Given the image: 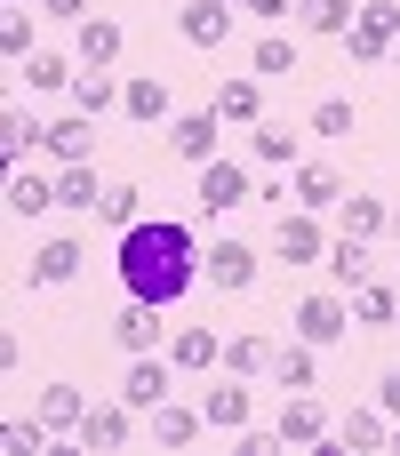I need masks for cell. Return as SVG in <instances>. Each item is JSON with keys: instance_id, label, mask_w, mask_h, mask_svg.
<instances>
[{"instance_id": "obj_1", "label": "cell", "mask_w": 400, "mask_h": 456, "mask_svg": "<svg viewBox=\"0 0 400 456\" xmlns=\"http://www.w3.org/2000/svg\"><path fill=\"white\" fill-rule=\"evenodd\" d=\"M120 281H128V297H144V305L168 313V305L200 281L192 224H176V216H136V224L120 232Z\"/></svg>"}, {"instance_id": "obj_2", "label": "cell", "mask_w": 400, "mask_h": 456, "mask_svg": "<svg viewBox=\"0 0 400 456\" xmlns=\"http://www.w3.org/2000/svg\"><path fill=\"white\" fill-rule=\"evenodd\" d=\"M136 417H144V409H128V401H120V393H112V401H88V417H80V433H72V441H80V449L96 456H112V449H128V441H136Z\"/></svg>"}, {"instance_id": "obj_3", "label": "cell", "mask_w": 400, "mask_h": 456, "mask_svg": "<svg viewBox=\"0 0 400 456\" xmlns=\"http://www.w3.org/2000/svg\"><path fill=\"white\" fill-rule=\"evenodd\" d=\"M393 40H400V0H361L353 32H345L353 64H377V56H393Z\"/></svg>"}, {"instance_id": "obj_4", "label": "cell", "mask_w": 400, "mask_h": 456, "mask_svg": "<svg viewBox=\"0 0 400 456\" xmlns=\"http://www.w3.org/2000/svg\"><path fill=\"white\" fill-rule=\"evenodd\" d=\"M273 256H281V265H321V256H329L321 216H313V208H281V224H273Z\"/></svg>"}, {"instance_id": "obj_5", "label": "cell", "mask_w": 400, "mask_h": 456, "mask_svg": "<svg viewBox=\"0 0 400 456\" xmlns=\"http://www.w3.org/2000/svg\"><path fill=\"white\" fill-rule=\"evenodd\" d=\"M345 329H353V305L329 297V289L321 297H297V313H289V337H305V345H337Z\"/></svg>"}, {"instance_id": "obj_6", "label": "cell", "mask_w": 400, "mask_h": 456, "mask_svg": "<svg viewBox=\"0 0 400 456\" xmlns=\"http://www.w3.org/2000/svg\"><path fill=\"white\" fill-rule=\"evenodd\" d=\"M168 152L192 160V168L216 160V152H224V120H216V104H208V112H176V120H168Z\"/></svg>"}, {"instance_id": "obj_7", "label": "cell", "mask_w": 400, "mask_h": 456, "mask_svg": "<svg viewBox=\"0 0 400 456\" xmlns=\"http://www.w3.org/2000/svg\"><path fill=\"white\" fill-rule=\"evenodd\" d=\"M80 265H88V248H80L72 232H56V240H40V248H32L24 281H32V289H64V281H80Z\"/></svg>"}, {"instance_id": "obj_8", "label": "cell", "mask_w": 400, "mask_h": 456, "mask_svg": "<svg viewBox=\"0 0 400 456\" xmlns=\"http://www.w3.org/2000/svg\"><path fill=\"white\" fill-rule=\"evenodd\" d=\"M168 393H176V361L136 353V361H128V377H120V401H128V409H160Z\"/></svg>"}, {"instance_id": "obj_9", "label": "cell", "mask_w": 400, "mask_h": 456, "mask_svg": "<svg viewBox=\"0 0 400 456\" xmlns=\"http://www.w3.org/2000/svg\"><path fill=\"white\" fill-rule=\"evenodd\" d=\"M200 417H208V433H249V417H257L249 377H233V369H224V385H208V393H200Z\"/></svg>"}, {"instance_id": "obj_10", "label": "cell", "mask_w": 400, "mask_h": 456, "mask_svg": "<svg viewBox=\"0 0 400 456\" xmlns=\"http://www.w3.org/2000/svg\"><path fill=\"white\" fill-rule=\"evenodd\" d=\"M200 433H208V417H200V409H184L176 393H168L160 409H144V441H152V449H192Z\"/></svg>"}, {"instance_id": "obj_11", "label": "cell", "mask_w": 400, "mask_h": 456, "mask_svg": "<svg viewBox=\"0 0 400 456\" xmlns=\"http://www.w3.org/2000/svg\"><path fill=\"white\" fill-rule=\"evenodd\" d=\"M241 200H257V192H249V168H241V160H224V152H216V160H200V208H208V216H224V208H241Z\"/></svg>"}, {"instance_id": "obj_12", "label": "cell", "mask_w": 400, "mask_h": 456, "mask_svg": "<svg viewBox=\"0 0 400 456\" xmlns=\"http://www.w3.org/2000/svg\"><path fill=\"white\" fill-rule=\"evenodd\" d=\"M120 48H128V32H120L112 16H80V24H72V56H80V64L112 72V64H120Z\"/></svg>"}, {"instance_id": "obj_13", "label": "cell", "mask_w": 400, "mask_h": 456, "mask_svg": "<svg viewBox=\"0 0 400 456\" xmlns=\"http://www.w3.org/2000/svg\"><path fill=\"white\" fill-rule=\"evenodd\" d=\"M112 345L136 361V353H160V305H144V297H128L120 313H112Z\"/></svg>"}, {"instance_id": "obj_14", "label": "cell", "mask_w": 400, "mask_h": 456, "mask_svg": "<svg viewBox=\"0 0 400 456\" xmlns=\"http://www.w3.org/2000/svg\"><path fill=\"white\" fill-rule=\"evenodd\" d=\"M176 32H184L192 48H224V40H233V0H184V8H176Z\"/></svg>"}, {"instance_id": "obj_15", "label": "cell", "mask_w": 400, "mask_h": 456, "mask_svg": "<svg viewBox=\"0 0 400 456\" xmlns=\"http://www.w3.org/2000/svg\"><path fill=\"white\" fill-rule=\"evenodd\" d=\"M40 152H48L56 168H72V160H88V152H96V120H88V112H64V120H48V136H40Z\"/></svg>"}, {"instance_id": "obj_16", "label": "cell", "mask_w": 400, "mask_h": 456, "mask_svg": "<svg viewBox=\"0 0 400 456\" xmlns=\"http://www.w3.org/2000/svg\"><path fill=\"white\" fill-rule=\"evenodd\" d=\"M200 273H208L216 289L241 297V289H257V248H249V240H216V248L200 256Z\"/></svg>"}, {"instance_id": "obj_17", "label": "cell", "mask_w": 400, "mask_h": 456, "mask_svg": "<svg viewBox=\"0 0 400 456\" xmlns=\"http://www.w3.org/2000/svg\"><path fill=\"white\" fill-rule=\"evenodd\" d=\"M273 385H281V393H313V385H321V345H305V337L273 345Z\"/></svg>"}, {"instance_id": "obj_18", "label": "cell", "mask_w": 400, "mask_h": 456, "mask_svg": "<svg viewBox=\"0 0 400 456\" xmlns=\"http://www.w3.org/2000/svg\"><path fill=\"white\" fill-rule=\"evenodd\" d=\"M281 441H289V449H321V441H329V409H321L313 393H289V401H281Z\"/></svg>"}, {"instance_id": "obj_19", "label": "cell", "mask_w": 400, "mask_h": 456, "mask_svg": "<svg viewBox=\"0 0 400 456\" xmlns=\"http://www.w3.org/2000/svg\"><path fill=\"white\" fill-rule=\"evenodd\" d=\"M216 120H241V128H257V120H265V88H257V72L216 80Z\"/></svg>"}, {"instance_id": "obj_20", "label": "cell", "mask_w": 400, "mask_h": 456, "mask_svg": "<svg viewBox=\"0 0 400 456\" xmlns=\"http://www.w3.org/2000/svg\"><path fill=\"white\" fill-rule=\"evenodd\" d=\"M337 232H353V240H377V232H393V200H377V192H353V200H337Z\"/></svg>"}, {"instance_id": "obj_21", "label": "cell", "mask_w": 400, "mask_h": 456, "mask_svg": "<svg viewBox=\"0 0 400 456\" xmlns=\"http://www.w3.org/2000/svg\"><path fill=\"white\" fill-rule=\"evenodd\" d=\"M120 88H128V80H112V72H96V64H80V80H72L64 96H72V112H88V120H104V112L120 104Z\"/></svg>"}, {"instance_id": "obj_22", "label": "cell", "mask_w": 400, "mask_h": 456, "mask_svg": "<svg viewBox=\"0 0 400 456\" xmlns=\"http://www.w3.org/2000/svg\"><path fill=\"white\" fill-rule=\"evenodd\" d=\"M40 136H48V120H32L24 104H8V112H0V160H8V176L24 168V152H32Z\"/></svg>"}, {"instance_id": "obj_23", "label": "cell", "mask_w": 400, "mask_h": 456, "mask_svg": "<svg viewBox=\"0 0 400 456\" xmlns=\"http://www.w3.org/2000/svg\"><path fill=\"white\" fill-rule=\"evenodd\" d=\"M337 200H345V176H337L329 160H297V208L321 216V208H337Z\"/></svg>"}, {"instance_id": "obj_24", "label": "cell", "mask_w": 400, "mask_h": 456, "mask_svg": "<svg viewBox=\"0 0 400 456\" xmlns=\"http://www.w3.org/2000/svg\"><path fill=\"white\" fill-rule=\"evenodd\" d=\"M353 321L361 329H400V289L393 281H361L353 289Z\"/></svg>"}, {"instance_id": "obj_25", "label": "cell", "mask_w": 400, "mask_h": 456, "mask_svg": "<svg viewBox=\"0 0 400 456\" xmlns=\"http://www.w3.org/2000/svg\"><path fill=\"white\" fill-rule=\"evenodd\" d=\"M120 112H128V120H144V128H152V120H168V80H160V72H136V80L120 88Z\"/></svg>"}, {"instance_id": "obj_26", "label": "cell", "mask_w": 400, "mask_h": 456, "mask_svg": "<svg viewBox=\"0 0 400 456\" xmlns=\"http://www.w3.org/2000/svg\"><path fill=\"white\" fill-rule=\"evenodd\" d=\"M48 208H56V176L16 168V176H8V216H24V224H32V216H48Z\"/></svg>"}, {"instance_id": "obj_27", "label": "cell", "mask_w": 400, "mask_h": 456, "mask_svg": "<svg viewBox=\"0 0 400 456\" xmlns=\"http://www.w3.org/2000/svg\"><path fill=\"white\" fill-rule=\"evenodd\" d=\"M337 441L345 449H393V409L377 401V409H353L345 425H337Z\"/></svg>"}, {"instance_id": "obj_28", "label": "cell", "mask_w": 400, "mask_h": 456, "mask_svg": "<svg viewBox=\"0 0 400 456\" xmlns=\"http://www.w3.org/2000/svg\"><path fill=\"white\" fill-rule=\"evenodd\" d=\"M96 200H104V184H96V160H72V168H56V208H88V216H96Z\"/></svg>"}, {"instance_id": "obj_29", "label": "cell", "mask_w": 400, "mask_h": 456, "mask_svg": "<svg viewBox=\"0 0 400 456\" xmlns=\"http://www.w3.org/2000/svg\"><path fill=\"white\" fill-rule=\"evenodd\" d=\"M321 265H329V281H337V289H361V281H369V240H353V232H337Z\"/></svg>"}, {"instance_id": "obj_30", "label": "cell", "mask_w": 400, "mask_h": 456, "mask_svg": "<svg viewBox=\"0 0 400 456\" xmlns=\"http://www.w3.org/2000/svg\"><path fill=\"white\" fill-rule=\"evenodd\" d=\"M168 361H176V369H216V361H224V337H216V329H176V337H168Z\"/></svg>"}, {"instance_id": "obj_31", "label": "cell", "mask_w": 400, "mask_h": 456, "mask_svg": "<svg viewBox=\"0 0 400 456\" xmlns=\"http://www.w3.org/2000/svg\"><path fill=\"white\" fill-rule=\"evenodd\" d=\"M224 369L233 377H273V337H257V329L224 337Z\"/></svg>"}, {"instance_id": "obj_32", "label": "cell", "mask_w": 400, "mask_h": 456, "mask_svg": "<svg viewBox=\"0 0 400 456\" xmlns=\"http://www.w3.org/2000/svg\"><path fill=\"white\" fill-rule=\"evenodd\" d=\"M80 417H88V393L80 385H48L40 393V425L48 433H80Z\"/></svg>"}, {"instance_id": "obj_33", "label": "cell", "mask_w": 400, "mask_h": 456, "mask_svg": "<svg viewBox=\"0 0 400 456\" xmlns=\"http://www.w3.org/2000/svg\"><path fill=\"white\" fill-rule=\"evenodd\" d=\"M353 16H361V0H297V24L305 32H329V40H345Z\"/></svg>"}, {"instance_id": "obj_34", "label": "cell", "mask_w": 400, "mask_h": 456, "mask_svg": "<svg viewBox=\"0 0 400 456\" xmlns=\"http://www.w3.org/2000/svg\"><path fill=\"white\" fill-rule=\"evenodd\" d=\"M16 72H24V80H32L40 96H56V88H72V80H80V72H72V56H56V48H32V56L16 64Z\"/></svg>"}, {"instance_id": "obj_35", "label": "cell", "mask_w": 400, "mask_h": 456, "mask_svg": "<svg viewBox=\"0 0 400 456\" xmlns=\"http://www.w3.org/2000/svg\"><path fill=\"white\" fill-rule=\"evenodd\" d=\"M249 152H257L265 168H297V128H281V120H257Z\"/></svg>"}, {"instance_id": "obj_36", "label": "cell", "mask_w": 400, "mask_h": 456, "mask_svg": "<svg viewBox=\"0 0 400 456\" xmlns=\"http://www.w3.org/2000/svg\"><path fill=\"white\" fill-rule=\"evenodd\" d=\"M144 216V192L136 184H104V200H96V224H112V232H128Z\"/></svg>"}, {"instance_id": "obj_37", "label": "cell", "mask_w": 400, "mask_h": 456, "mask_svg": "<svg viewBox=\"0 0 400 456\" xmlns=\"http://www.w3.org/2000/svg\"><path fill=\"white\" fill-rule=\"evenodd\" d=\"M249 64H257V80H289V72H297V40H281V32H265Z\"/></svg>"}, {"instance_id": "obj_38", "label": "cell", "mask_w": 400, "mask_h": 456, "mask_svg": "<svg viewBox=\"0 0 400 456\" xmlns=\"http://www.w3.org/2000/svg\"><path fill=\"white\" fill-rule=\"evenodd\" d=\"M0 56H8V64L32 56V8H8V16H0Z\"/></svg>"}, {"instance_id": "obj_39", "label": "cell", "mask_w": 400, "mask_h": 456, "mask_svg": "<svg viewBox=\"0 0 400 456\" xmlns=\"http://www.w3.org/2000/svg\"><path fill=\"white\" fill-rule=\"evenodd\" d=\"M353 120H361L353 96H321V104H313V136H353Z\"/></svg>"}, {"instance_id": "obj_40", "label": "cell", "mask_w": 400, "mask_h": 456, "mask_svg": "<svg viewBox=\"0 0 400 456\" xmlns=\"http://www.w3.org/2000/svg\"><path fill=\"white\" fill-rule=\"evenodd\" d=\"M48 441H56V433H48L40 417H16V425H8V449L16 456H48Z\"/></svg>"}, {"instance_id": "obj_41", "label": "cell", "mask_w": 400, "mask_h": 456, "mask_svg": "<svg viewBox=\"0 0 400 456\" xmlns=\"http://www.w3.org/2000/svg\"><path fill=\"white\" fill-rule=\"evenodd\" d=\"M233 441H241V456H273V449H289V441H281V425H273V433H257V425H249V433H233Z\"/></svg>"}, {"instance_id": "obj_42", "label": "cell", "mask_w": 400, "mask_h": 456, "mask_svg": "<svg viewBox=\"0 0 400 456\" xmlns=\"http://www.w3.org/2000/svg\"><path fill=\"white\" fill-rule=\"evenodd\" d=\"M40 16H56V24H80V16H88V0H40Z\"/></svg>"}, {"instance_id": "obj_43", "label": "cell", "mask_w": 400, "mask_h": 456, "mask_svg": "<svg viewBox=\"0 0 400 456\" xmlns=\"http://www.w3.org/2000/svg\"><path fill=\"white\" fill-rule=\"evenodd\" d=\"M377 401H385V409L400 417V369H385V377H377Z\"/></svg>"}, {"instance_id": "obj_44", "label": "cell", "mask_w": 400, "mask_h": 456, "mask_svg": "<svg viewBox=\"0 0 400 456\" xmlns=\"http://www.w3.org/2000/svg\"><path fill=\"white\" fill-rule=\"evenodd\" d=\"M241 8H257V16H297V0H241Z\"/></svg>"}, {"instance_id": "obj_45", "label": "cell", "mask_w": 400, "mask_h": 456, "mask_svg": "<svg viewBox=\"0 0 400 456\" xmlns=\"http://www.w3.org/2000/svg\"><path fill=\"white\" fill-rule=\"evenodd\" d=\"M393 232H400V200H393Z\"/></svg>"}, {"instance_id": "obj_46", "label": "cell", "mask_w": 400, "mask_h": 456, "mask_svg": "<svg viewBox=\"0 0 400 456\" xmlns=\"http://www.w3.org/2000/svg\"><path fill=\"white\" fill-rule=\"evenodd\" d=\"M393 449H400V417H393Z\"/></svg>"}, {"instance_id": "obj_47", "label": "cell", "mask_w": 400, "mask_h": 456, "mask_svg": "<svg viewBox=\"0 0 400 456\" xmlns=\"http://www.w3.org/2000/svg\"><path fill=\"white\" fill-rule=\"evenodd\" d=\"M8 8H32V0H8Z\"/></svg>"}, {"instance_id": "obj_48", "label": "cell", "mask_w": 400, "mask_h": 456, "mask_svg": "<svg viewBox=\"0 0 400 456\" xmlns=\"http://www.w3.org/2000/svg\"><path fill=\"white\" fill-rule=\"evenodd\" d=\"M393 64H400V40H393Z\"/></svg>"}, {"instance_id": "obj_49", "label": "cell", "mask_w": 400, "mask_h": 456, "mask_svg": "<svg viewBox=\"0 0 400 456\" xmlns=\"http://www.w3.org/2000/svg\"><path fill=\"white\" fill-rule=\"evenodd\" d=\"M233 8H241V0H233Z\"/></svg>"}]
</instances>
